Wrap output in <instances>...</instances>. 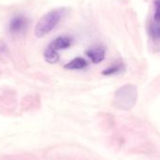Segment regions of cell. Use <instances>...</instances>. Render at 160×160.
Segmentation results:
<instances>
[{"mask_svg":"<svg viewBox=\"0 0 160 160\" xmlns=\"http://www.w3.org/2000/svg\"><path fill=\"white\" fill-rule=\"evenodd\" d=\"M160 2L159 0L155 1V9H154V15H153V22H156L159 23L160 21V11H159Z\"/></svg>","mask_w":160,"mask_h":160,"instance_id":"cell-10","label":"cell"},{"mask_svg":"<svg viewBox=\"0 0 160 160\" xmlns=\"http://www.w3.org/2000/svg\"><path fill=\"white\" fill-rule=\"evenodd\" d=\"M72 44V38L68 37V36H60L58 38H56L55 39H53L49 47H51L52 49L55 50L56 52H58L59 50H65L68 47H70Z\"/></svg>","mask_w":160,"mask_h":160,"instance_id":"cell-5","label":"cell"},{"mask_svg":"<svg viewBox=\"0 0 160 160\" xmlns=\"http://www.w3.org/2000/svg\"><path fill=\"white\" fill-rule=\"evenodd\" d=\"M44 59L46 62L50 63V64H55L59 61V54L58 52H56L55 50L52 49L51 47H47L44 51L43 53Z\"/></svg>","mask_w":160,"mask_h":160,"instance_id":"cell-7","label":"cell"},{"mask_svg":"<svg viewBox=\"0 0 160 160\" xmlns=\"http://www.w3.org/2000/svg\"><path fill=\"white\" fill-rule=\"evenodd\" d=\"M86 67H87V62L82 57H76L64 66V68L66 69H69V70L83 69Z\"/></svg>","mask_w":160,"mask_h":160,"instance_id":"cell-6","label":"cell"},{"mask_svg":"<svg viewBox=\"0 0 160 160\" xmlns=\"http://www.w3.org/2000/svg\"><path fill=\"white\" fill-rule=\"evenodd\" d=\"M66 12L65 8H54L45 15H43L35 25V36L37 38H43L49 34L57 25Z\"/></svg>","mask_w":160,"mask_h":160,"instance_id":"cell-2","label":"cell"},{"mask_svg":"<svg viewBox=\"0 0 160 160\" xmlns=\"http://www.w3.org/2000/svg\"><path fill=\"white\" fill-rule=\"evenodd\" d=\"M137 99L138 91L136 86L133 84H125L115 91L112 105L118 110L128 111L136 105Z\"/></svg>","mask_w":160,"mask_h":160,"instance_id":"cell-1","label":"cell"},{"mask_svg":"<svg viewBox=\"0 0 160 160\" xmlns=\"http://www.w3.org/2000/svg\"><path fill=\"white\" fill-rule=\"evenodd\" d=\"M105 54L106 51L103 46L94 47L86 51V55L94 64H98L102 62L105 58Z\"/></svg>","mask_w":160,"mask_h":160,"instance_id":"cell-4","label":"cell"},{"mask_svg":"<svg viewBox=\"0 0 160 160\" xmlns=\"http://www.w3.org/2000/svg\"><path fill=\"white\" fill-rule=\"evenodd\" d=\"M124 69V66L122 64H115V65H112L111 67H109L108 68L104 69L102 71V74L103 75H113V74H117V73H120L122 72Z\"/></svg>","mask_w":160,"mask_h":160,"instance_id":"cell-8","label":"cell"},{"mask_svg":"<svg viewBox=\"0 0 160 160\" xmlns=\"http://www.w3.org/2000/svg\"><path fill=\"white\" fill-rule=\"evenodd\" d=\"M27 25V19L23 15H17L13 17L8 24V29L11 33H18L22 31Z\"/></svg>","mask_w":160,"mask_h":160,"instance_id":"cell-3","label":"cell"},{"mask_svg":"<svg viewBox=\"0 0 160 160\" xmlns=\"http://www.w3.org/2000/svg\"><path fill=\"white\" fill-rule=\"evenodd\" d=\"M149 33H150V36L155 40H158L160 38L159 23H158L156 22H152L150 24V27H149Z\"/></svg>","mask_w":160,"mask_h":160,"instance_id":"cell-9","label":"cell"}]
</instances>
